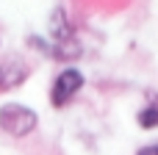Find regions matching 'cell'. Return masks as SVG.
Instances as JSON below:
<instances>
[{
    "mask_svg": "<svg viewBox=\"0 0 158 155\" xmlns=\"http://www.w3.org/2000/svg\"><path fill=\"white\" fill-rule=\"evenodd\" d=\"M39 128L36 108L25 103H3L0 105V130L11 139H28Z\"/></svg>",
    "mask_w": 158,
    "mask_h": 155,
    "instance_id": "obj_1",
    "label": "cell"
},
{
    "mask_svg": "<svg viewBox=\"0 0 158 155\" xmlns=\"http://www.w3.org/2000/svg\"><path fill=\"white\" fill-rule=\"evenodd\" d=\"M86 86V75L78 67H61L58 75L50 83V105L56 111H64L67 105H72V100L83 92Z\"/></svg>",
    "mask_w": 158,
    "mask_h": 155,
    "instance_id": "obj_2",
    "label": "cell"
},
{
    "mask_svg": "<svg viewBox=\"0 0 158 155\" xmlns=\"http://www.w3.org/2000/svg\"><path fill=\"white\" fill-rule=\"evenodd\" d=\"M31 78V64L22 53H6L0 58V92H17L19 86H25Z\"/></svg>",
    "mask_w": 158,
    "mask_h": 155,
    "instance_id": "obj_3",
    "label": "cell"
},
{
    "mask_svg": "<svg viewBox=\"0 0 158 155\" xmlns=\"http://www.w3.org/2000/svg\"><path fill=\"white\" fill-rule=\"evenodd\" d=\"M75 36H78V33H75V25H72V19H69L67 8H64V6H56V8L50 11V19H47V39H50V44L69 42V39H75Z\"/></svg>",
    "mask_w": 158,
    "mask_h": 155,
    "instance_id": "obj_4",
    "label": "cell"
},
{
    "mask_svg": "<svg viewBox=\"0 0 158 155\" xmlns=\"http://www.w3.org/2000/svg\"><path fill=\"white\" fill-rule=\"evenodd\" d=\"M50 58L58 61L61 67H78V61L83 58V42L75 36V39H69V42L50 44Z\"/></svg>",
    "mask_w": 158,
    "mask_h": 155,
    "instance_id": "obj_5",
    "label": "cell"
},
{
    "mask_svg": "<svg viewBox=\"0 0 158 155\" xmlns=\"http://www.w3.org/2000/svg\"><path fill=\"white\" fill-rule=\"evenodd\" d=\"M136 125L142 130H158V94L147 92V105L136 114Z\"/></svg>",
    "mask_w": 158,
    "mask_h": 155,
    "instance_id": "obj_6",
    "label": "cell"
},
{
    "mask_svg": "<svg viewBox=\"0 0 158 155\" xmlns=\"http://www.w3.org/2000/svg\"><path fill=\"white\" fill-rule=\"evenodd\" d=\"M25 44H28V50H36L39 55L50 58V39H44V36H39V33H31V36L25 39Z\"/></svg>",
    "mask_w": 158,
    "mask_h": 155,
    "instance_id": "obj_7",
    "label": "cell"
},
{
    "mask_svg": "<svg viewBox=\"0 0 158 155\" xmlns=\"http://www.w3.org/2000/svg\"><path fill=\"white\" fill-rule=\"evenodd\" d=\"M136 155H158V141H150V144H142Z\"/></svg>",
    "mask_w": 158,
    "mask_h": 155,
    "instance_id": "obj_8",
    "label": "cell"
},
{
    "mask_svg": "<svg viewBox=\"0 0 158 155\" xmlns=\"http://www.w3.org/2000/svg\"><path fill=\"white\" fill-rule=\"evenodd\" d=\"M0 47H3V39H0Z\"/></svg>",
    "mask_w": 158,
    "mask_h": 155,
    "instance_id": "obj_9",
    "label": "cell"
}]
</instances>
